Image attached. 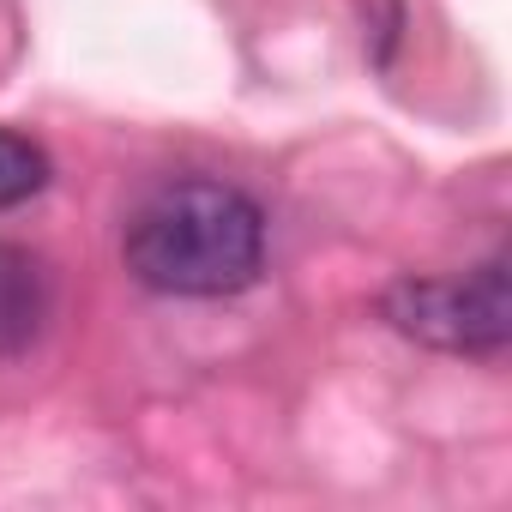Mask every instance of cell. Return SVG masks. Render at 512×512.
I'll list each match as a JSON object with an SVG mask.
<instances>
[{"mask_svg": "<svg viewBox=\"0 0 512 512\" xmlns=\"http://www.w3.org/2000/svg\"><path fill=\"white\" fill-rule=\"evenodd\" d=\"M55 314V278L49 260L31 247L0 241V362L25 356Z\"/></svg>", "mask_w": 512, "mask_h": 512, "instance_id": "3", "label": "cell"}, {"mask_svg": "<svg viewBox=\"0 0 512 512\" xmlns=\"http://www.w3.org/2000/svg\"><path fill=\"white\" fill-rule=\"evenodd\" d=\"M121 253L145 290L217 302L266 272V211L229 181L181 175L133 211Z\"/></svg>", "mask_w": 512, "mask_h": 512, "instance_id": "1", "label": "cell"}, {"mask_svg": "<svg viewBox=\"0 0 512 512\" xmlns=\"http://www.w3.org/2000/svg\"><path fill=\"white\" fill-rule=\"evenodd\" d=\"M49 175H55V163H49V151H43L37 139L0 127V211L37 199V193L49 187Z\"/></svg>", "mask_w": 512, "mask_h": 512, "instance_id": "4", "label": "cell"}, {"mask_svg": "<svg viewBox=\"0 0 512 512\" xmlns=\"http://www.w3.org/2000/svg\"><path fill=\"white\" fill-rule=\"evenodd\" d=\"M380 320L404 332L410 344H428L440 356H482L494 362L512 344V278L506 253L446 272V278H398L380 296Z\"/></svg>", "mask_w": 512, "mask_h": 512, "instance_id": "2", "label": "cell"}]
</instances>
